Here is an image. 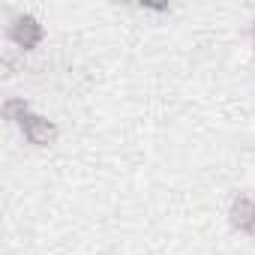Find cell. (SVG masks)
Here are the masks:
<instances>
[{
  "label": "cell",
  "instance_id": "6da1fadb",
  "mask_svg": "<svg viewBox=\"0 0 255 255\" xmlns=\"http://www.w3.org/2000/svg\"><path fill=\"white\" fill-rule=\"evenodd\" d=\"M6 36L21 48V51H33L42 39H45V27L36 15L30 12H18L9 18V27H6Z\"/></svg>",
  "mask_w": 255,
  "mask_h": 255
},
{
  "label": "cell",
  "instance_id": "7a4b0ae2",
  "mask_svg": "<svg viewBox=\"0 0 255 255\" xmlns=\"http://www.w3.org/2000/svg\"><path fill=\"white\" fill-rule=\"evenodd\" d=\"M18 129H21L24 141H27V144H33V147H48V144H54V141H57V135H60L57 123H54V120H48L45 114H36V111H30V114L18 123Z\"/></svg>",
  "mask_w": 255,
  "mask_h": 255
},
{
  "label": "cell",
  "instance_id": "3957f363",
  "mask_svg": "<svg viewBox=\"0 0 255 255\" xmlns=\"http://www.w3.org/2000/svg\"><path fill=\"white\" fill-rule=\"evenodd\" d=\"M228 222L234 231L252 237L255 234V198L249 195H234L231 207H228Z\"/></svg>",
  "mask_w": 255,
  "mask_h": 255
},
{
  "label": "cell",
  "instance_id": "277c9868",
  "mask_svg": "<svg viewBox=\"0 0 255 255\" xmlns=\"http://www.w3.org/2000/svg\"><path fill=\"white\" fill-rule=\"evenodd\" d=\"M0 114H3L6 123H15V126H18V123L30 114V105H27L24 96H9V99L3 102V108H0Z\"/></svg>",
  "mask_w": 255,
  "mask_h": 255
},
{
  "label": "cell",
  "instance_id": "5b68a950",
  "mask_svg": "<svg viewBox=\"0 0 255 255\" xmlns=\"http://www.w3.org/2000/svg\"><path fill=\"white\" fill-rule=\"evenodd\" d=\"M141 9H150V12H168V3H141Z\"/></svg>",
  "mask_w": 255,
  "mask_h": 255
},
{
  "label": "cell",
  "instance_id": "8992f818",
  "mask_svg": "<svg viewBox=\"0 0 255 255\" xmlns=\"http://www.w3.org/2000/svg\"><path fill=\"white\" fill-rule=\"evenodd\" d=\"M252 51H255V27H252Z\"/></svg>",
  "mask_w": 255,
  "mask_h": 255
}]
</instances>
